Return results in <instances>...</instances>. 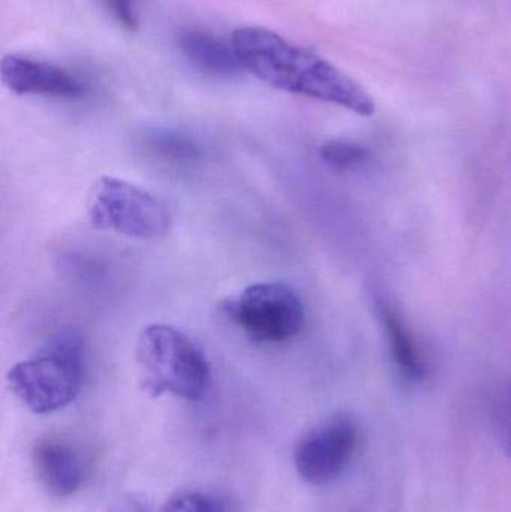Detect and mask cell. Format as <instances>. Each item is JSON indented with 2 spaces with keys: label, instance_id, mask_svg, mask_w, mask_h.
<instances>
[{
  "label": "cell",
  "instance_id": "cell-15",
  "mask_svg": "<svg viewBox=\"0 0 511 512\" xmlns=\"http://www.w3.org/2000/svg\"><path fill=\"white\" fill-rule=\"evenodd\" d=\"M500 438L504 451L511 457V388L504 399L500 414Z\"/></svg>",
  "mask_w": 511,
  "mask_h": 512
},
{
  "label": "cell",
  "instance_id": "cell-7",
  "mask_svg": "<svg viewBox=\"0 0 511 512\" xmlns=\"http://www.w3.org/2000/svg\"><path fill=\"white\" fill-rule=\"evenodd\" d=\"M0 78L5 87L17 95L75 99L81 98L87 90L86 84L71 72L15 54L3 57Z\"/></svg>",
  "mask_w": 511,
  "mask_h": 512
},
{
  "label": "cell",
  "instance_id": "cell-5",
  "mask_svg": "<svg viewBox=\"0 0 511 512\" xmlns=\"http://www.w3.org/2000/svg\"><path fill=\"white\" fill-rule=\"evenodd\" d=\"M222 313L249 339L285 343L305 324V306L293 286L285 282H257L221 304Z\"/></svg>",
  "mask_w": 511,
  "mask_h": 512
},
{
  "label": "cell",
  "instance_id": "cell-8",
  "mask_svg": "<svg viewBox=\"0 0 511 512\" xmlns=\"http://www.w3.org/2000/svg\"><path fill=\"white\" fill-rule=\"evenodd\" d=\"M36 477L54 498H69L86 480V463L80 451L60 439H44L32 451Z\"/></svg>",
  "mask_w": 511,
  "mask_h": 512
},
{
  "label": "cell",
  "instance_id": "cell-4",
  "mask_svg": "<svg viewBox=\"0 0 511 512\" xmlns=\"http://www.w3.org/2000/svg\"><path fill=\"white\" fill-rule=\"evenodd\" d=\"M87 218L93 227L141 242L170 234L174 213L155 192L119 177L102 176L87 194Z\"/></svg>",
  "mask_w": 511,
  "mask_h": 512
},
{
  "label": "cell",
  "instance_id": "cell-3",
  "mask_svg": "<svg viewBox=\"0 0 511 512\" xmlns=\"http://www.w3.org/2000/svg\"><path fill=\"white\" fill-rule=\"evenodd\" d=\"M83 379V339L71 331L54 337L8 373L12 393L36 415L53 414L71 405L80 396Z\"/></svg>",
  "mask_w": 511,
  "mask_h": 512
},
{
  "label": "cell",
  "instance_id": "cell-16",
  "mask_svg": "<svg viewBox=\"0 0 511 512\" xmlns=\"http://www.w3.org/2000/svg\"><path fill=\"white\" fill-rule=\"evenodd\" d=\"M108 512H149L141 502L134 498H120L111 505Z\"/></svg>",
  "mask_w": 511,
  "mask_h": 512
},
{
  "label": "cell",
  "instance_id": "cell-9",
  "mask_svg": "<svg viewBox=\"0 0 511 512\" xmlns=\"http://www.w3.org/2000/svg\"><path fill=\"white\" fill-rule=\"evenodd\" d=\"M180 51L189 63L206 74L234 77L243 71L242 62L224 39L201 29H186L177 36Z\"/></svg>",
  "mask_w": 511,
  "mask_h": 512
},
{
  "label": "cell",
  "instance_id": "cell-10",
  "mask_svg": "<svg viewBox=\"0 0 511 512\" xmlns=\"http://www.w3.org/2000/svg\"><path fill=\"white\" fill-rule=\"evenodd\" d=\"M378 315L386 331L393 360L405 378L422 381L428 375V363L413 331L408 327L401 313L384 300L377 301Z\"/></svg>",
  "mask_w": 511,
  "mask_h": 512
},
{
  "label": "cell",
  "instance_id": "cell-1",
  "mask_svg": "<svg viewBox=\"0 0 511 512\" xmlns=\"http://www.w3.org/2000/svg\"><path fill=\"white\" fill-rule=\"evenodd\" d=\"M231 44L243 68L275 89L372 116L375 102L365 87L329 60L263 27H242Z\"/></svg>",
  "mask_w": 511,
  "mask_h": 512
},
{
  "label": "cell",
  "instance_id": "cell-12",
  "mask_svg": "<svg viewBox=\"0 0 511 512\" xmlns=\"http://www.w3.org/2000/svg\"><path fill=\"white\" fill-rule=\"evenodd\" d=\"M161 512H227V508L209 493L182 492L168 499Z\"/></svg>",
  "mask_w": 511,
  "mask_h": 512
},
{
  "label": "cell",
  "instance_id": "cell-2",
  "mask_svg": "<svg viewBox=\"0 0 511 512\" xmlns=\"http://www.w3.org/2000/svg\"><path fill=\"white\" fill-rule=\"evenodd\" d=\"M140 385L150 397L200 402L212 384L206 352L189 334L170 324H149L135 345Z\"/></svg>",
  "mask_w": 511,
  "mask_h": 512
},
{
  "label": "cell",
  "instance_id": "cell-11",
  "mask_svg": "<svg viewBox=\"0 0 511 512\" xmlns=\"http://www.w3.org/2000/svg\"><path fill=\"white\" fill-rule=\"evenodd\" d=\"M320 156L335 170H351L365 164L369 159V152L353 141L332 140L321 146Z\"/></svg>",
  "mask_w": 511,
  "mask_h": 512
},
{
  "label": "cell",
  "instance_id": "cell-13",
  "mask_svg": "<svg viewBox=\"0 0 511 512\" xmlns=\"http://www.w3.org/2000/svg\"><path fill=\"white\" fill-rule=\"evenodd\" d=\"M152 146L168 158L186 159L195 158V155H198V147L195 146L194 141L173 132L156 134L152 138Z\"/></svg>",
  "mask_w": 511,
  "mask_h": 512
},
{
  "label": "cell",
  "instance_id": "cell-14",
  "mask_svg": "<svg viewBox=\"0 0 511 512\" xmlns=\"http://www.w3.org/2000/svg\"><path fill=\"white\" fill-rule=\"evenodd\" d=\"M114 20L125 27L126 30L135 32L138 29L137 0H102Z\"/></svg>",
  "mask_w": 511,
  "mask_h": 512
},
{
  "label": "cell",
  "instance_id": "cell-6",
  "mask_svg": "<svg viewBox=\"0 0 511 512\" xmlns=\"http://www.w3.org/2000/svg\"><path fill=\"white\" fill-rule=\"evenodd\" d=\"M362 433L348 414H335L312 427L294 448L297 474L312 486H326L341 477L359 451Z\"/></svg>",
  "mask_w": 511,
  "mask_h": 512
}]
</instances>
